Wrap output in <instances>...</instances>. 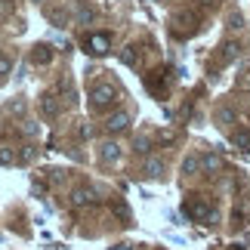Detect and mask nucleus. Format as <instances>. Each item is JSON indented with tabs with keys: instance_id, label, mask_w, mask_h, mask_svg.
Segmentation results:
<instances>
[{
	"instance_id": "obj_1",
	"label": "nucleus",
	"mask_w": 250,
	"mask_h": 250,
	"mask_svg": "<svg viewBox=\"0 0 250 250\" xmlns=\"http://www.w3.org/2000/svg\"><path fill=\"white\" fill-rule=\"evenodd\" d=\"M114 86L111 83H96L93 90H90V102H93V108H108V105L114 102Z\"/></svg>"
},
{
	"instance_id": "obj_2",
	"label": "nucleus",
	"mask_w": 250,
	"mask_h": 250,
	"mask_svg": "<svg viewBox=\"0 0 250 250\" xmlns=\"http://www.w3.org/2000/svg\"><path fill=\"white\" fill-rule=\"evenodd\" d=\"M130 121H133V118H130V111H127V108H118L114 114H108V118H105V130L118 136V133L130 130Z\"/></svg>"
},
{
	"instance_id": "obj_3",
	"label": "nucleus",
	"mask_w": 250,
	"mask_h": 250,
	"mask_svg": "<svg viewBox=\"0 0 250 250\" xmlns=\"http://www.w3.org/2000/svg\"><path fill=\"white\" fill-rule=\"evenodd\" d=\"M99 158L105 161V164H114V161L121 158V146H118V142H102V146H99Z\"/></svg>"
},
{
	"instance_id": "obj_4",
	"label": "nucleus",
	"mask_w": 250,
	"mask_h": 250,
	"mask_svg": "<svg viewBox=\"0 0 250 250\" xmlns=\"http://www.w3.org/2000/svg\"><path fill=\"white\" fill-rule=\"evenodd\" d=\"M204 170V161H201V155H188L186 161H182V173L186 176H195V173Z\"/></svg>"
},
{
	"instance_id": "obj_5",
	"label": "nucleus",
	"mask_w": 250,
	"mask_h": 250,
	"mask_svg": "<svg viewBox=\"0 0 250 250\" xmlns=\"http://www.w3.org/2000/svg\"><path fill=\"white\" fill-rule=\"evenodd\" d=\"M142 173H146V176H161V173H164V164H161V158H146V164H142Z\"/></svg>"
},
{
	"instance_id": "obj_6",
	"label": "nucleus",
	"mask_w": 250,
	"mask_h": 250,
	"mask_svg": "<svg viewBox=\"0 0 250 250\" xmlns=\"http://www.w3.org/2000/svg\"><path fill=\"white\" fill-rule=\"evenodd\" d=\"M50 59H53V53H50V46H46V43L34 46V53H31V62H34V65H46Z\"/></svg>"
},
{
	"instance_id": "obj_7",
	"label": "nucleus",
	"mask_w": 250,
	"mask_h": 250,
	"mask_svg": "<svg viewBox=\"0 0 250 250\" xmlns=\"http://www.w3.org/2000/svg\"><path fill=\"white\" fill-rule=\"evenodd\" d=\"M16 161H19V151L16 148L0 146V167H9V164H16Z\"/></svg>"
},
{
	"instance_id": "obj_8",
	"label": "nucleus",
	"mask_w": 250,
	"mask_h": 250,
	"mask_svg": "<svg viewBox=\"0 0 250 250\" xmlns=\"http://www.w3.org/2000/svg\"><path fill=\"white\" fill-rule=\"evenodd\" d=\"M71 204L74 207H83V204H93V191H83V188H78L71 195Z\"/></svg>"
},
{
	"instance_id": "obj_9",
	"label": "nucleus",
	"mask_w": 250,
	"mask_h": 250,
	"mask_svg": "<svg viewBox=\"0 0 250 250\" xmlns=\"http://www.w3.org/2000/svg\"><path fill=\"white\" fill-rule=\"evenodd\" d=\"M90 46H93L90 53H96V56H99V53H105V50H108V41H105V37H99V34H96V37H90Z\"/></svg>"
},
{
	"instance_id": "obj_10",
	"label": "nucleus",
	"mask_w": 250,
	"mask_h": 250,
	"mask_svg": "<svg viewBox=\"0 0 250 250\" xmlns=\"http://www.w3.org/2000/svg\"><path fill=\"white\" fill-rule=\"evenodd\" d=\"M41 108H43L46 114H56V111H59V102H56V99H53V96H50V93H46V96H43V99H41Z\"/></svg>"
},
{
	"instance_id": "obj_11",
	"label": "nucleus",
	"mask_w": 250,
	"mask_h": 250,
	"mask_svg": "<svg viewBox=\"0 0 250 250\" xmlns=\"http://www.w3.org/2000/svg\"><path fill=\"white\" fill-rule=\"evenodd\" d=\"M133 148H136L139 155H148V151H151V139L148 136H139L136 142H133Z\"/></svg>"
},
{
	"instance_id": "obj_12",
	"label": "nucleus",
	"mask_w": 250,
	"mask_h": 250,
	"mask_svg": "<svg viewBox=\"0 0 250 250\" xmlns=\"http://www.w3.org/2000/svg\"><path fill=\"white\" fill-rule=\"evenodd\" d=\"M9 71H13V56L3 53V56H0V78H6Z\"/></svg>"
},
{
	"instance_id": "obj_13",
	"label": "nucleus",
	"mask_w": 250,
	"mask_h": 250,
	"mask_svg": "<svg viewBox=\"0 0 250 250\" xmlns=\"http://www.w3.org/2000/svg\"><path fill=\"white\" fill-rule=\"evenodd\" d=\"M201 161H204V170H216L219 167V158L216 155H201Z\"/></svg>"
},
{
	"instance_id": "obj_14",
	"label": "nucleus",
	"mask_w": 250,
	"mask_h": 250,
	"mask_svg": "<svg viewBox=\"0 0 250 250\" xmlns=\"http://www.w3.org/2000/svg\"><path fill=\"white\" fill-rule=\"evenodd\" d=\"M31 158H34V146H22V151H19V161H22V164H28Z\"/></svg>"
},
{
	"instance_id": "obj_15",
	"label": "nucleus",
	"mask_w": 250,
	"mask_h": 250,
	"mask_svg": "<svg viewBox=\"0 0 250 250\" xmlns=\"http://www.w3.org/2000/svg\"><path fill=\"white\" fill-rule=\"evenodd\" d=\"M216 118H219V124H223V127H229V124H232V111H229V108H219Z\"/></svg>"
},
{
	"instance_id": "obj_16",
	"label": "nucleus",
	"mask_w": 250,
	"mask_h": 250,
	"mask_svg": "<svg viewBox=\"0 0 250 250\" xmlns=\"http://www.w3.org/2000/svg\"><path fill=\"white\" fill-rule=\"evenodd\" d=\"M22 130H25V136H31V139L37 136V133H41V127H37V124H31V121H25V124H22Z\"/></svg>"
},
{
	"instance_id": "obj_17",
	"label": "nucleus",
	"mask_w": 250,
	"mask_h": 250,
	"mask_svg": "<svg viewBox=\"0 0 250 250\" xmlns=\"http://www.w3.org/2000/svg\"><path fill=\"white\" fill-rule=\"evenodd\" d=\"M78 139H90V127H86V124L78 127Z\"/></svg>"
},
{
	"instance_id": "obj_18",
	"label": "nucleus",
	"mask_w": 250,
	"mask_h": 250,
	"mask_svg": "<svg viewBox=\"0 0 250 250\" xmlns=\"http://www.w3.org/2000/svg\"><path fill=\"white\" fill-rule=\"evenodd\" d=\"M31 3H41V0H31Z\"/></svg>"
}]
</instances>
